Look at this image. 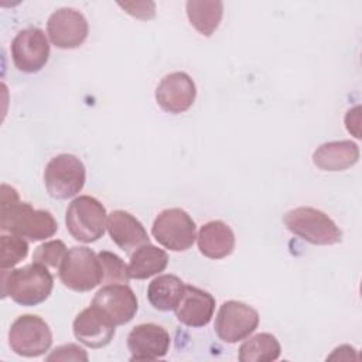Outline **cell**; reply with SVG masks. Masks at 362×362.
<instances>
[{
    "label": "cell",
    "instance_id": "obj_1",
    "mask_svg": "<svg viewBox=\"0 0 362 362\" xmlns=\"http://www.w3.org/2000/svg\"><path fill=\"white\" fill-rule=\"evenodd\" d=\"M0 229L37 242L52 238L58 223L49 211L34 209L28 202H21L16 188L1 184Z\"/></svg>",
    "mask_w": 362,
    "mask_h": 362
},
{
    "label": "cell",
    "instance_id": "obj_2",
    "mask_svg": "<svg viewBox=\"0 0 362 362\" xmlns=\"http://www.w3.org/2000/svg\"><path fill=\"white\" fill-rule=\"evenodd\" d=\"M54 287L48 267L33 262L24 267L1 270V294L14 303L31 307L45 301Z\"/></svg>",
    "mask_w": 362,
    "mask_h": 362
},
{
    "label": "cell",
    "instance_id": "obj_3",
    "mask_svg": "<svg viewBox=\"0 0 362 362\" xmlns=\"http://www.w3.org/2000/svg\"><path fill=\"white\" fill-rule=\"evenodd\" d=\"M286 228L311 245H335L342 240V230L322 211L311 206L290 209L283 216Z\"/></svg>",
    "mask_w": 362,
    "mask_h": 362
},
{
    "label": "cell",
    "instance_id": "obj_4",
    "mask_svg": "<svg viewBox=\"0 0 362 362\" xmlns=\"http://www.w3.org/2000/svg\"><path fill=\"white\" fill-rule=\"evenodd\" d=\"M106 208L93 197L79 195L66 208L65 223L71 236L82 243H92L105 233Z\"/></svg>",
    "mask_w": 362,
    "mask_h": 362
},
{
    "label": "cell",
    "instance_id": "obj_5",
    "mask_svg": "<svg viewBox=\"0 0 362 362\" xmlns=\"http://www.w3.org/2000/svg\"><path fill=\"white\" fill-rule=\"evenodd\" d=\"M86 170L81 158L74 154H59L48 161L44 170V182L49 197L68 199L82 191Z\"/></svg>",
    "mask_w": 362,
    "mask_h": 362
},
{
    "label": "cell",
    "instance_id": "obj_6",
    "mask_svg": "<svg viewBox=\"0 0 362 362\" xmlns=\"http://www.w3.org/2000/svg\"><path fill=\"white\" fill-rule=\"evenodd\" d=\"M58 274L65 287L78 293L90 291L102 281L98 255L86 246L68 249Z\"/></svg>",
    "mask_w": 362,
    "mask_h": 362
},
{
    "label": "cell",
    "instance_id": "obj_7",
    "mask_svg": "<svg viewBox=\"0 0 362 362\" xmlns=\"http://www.w3.org/2000/svg\"><path fill=\"white\" fill-rule=\"evenodd\" d=\"M151 235L163 247L184 252L197 240V226L184 209L167 208L154 219Z\"/></svg>",
    "mask_w": 362,
    "mask_h": 362
},
{
    "label": "cell",
    "instance_id": "obj_8",
    "mask_svg": "<svg viewBox=\"0 0 362 362\" xmlns=\"http://www.w3.org/2000/svg\"><path fill=\"white\" fill-rule=\"evenodd\" d=\"M8 345L20 356L37 358L52 345V332L48 324L38 315H20L10 327Z\"/></svg>",
    "mask_w": 362,
    "mask_h": 362
},
{
    "label": "cell",
    "instance_id": "obj_9",
    "mask_svg": "<svg viewBox=\"0 0 362 362\" xmlns=\"http://www.w3.org/2000/svg\"><path fill=\"white\" fill-rule=\"evenodd\" d=\"M259 325V313L242 301H225L215 318V332L223 342L235 344L246 339Z\"/></svg>",
    "mask_w": 362,
    "mask_h": 362
},
{
    "label": "cell",
    "instance_id": "obj_10",
    "mask_svg": "<svg viewBox=\"0 0 362 362\" xmlns=\"http://www.w3.org/2000/svg\"><path fill=\"white\" fill-rule=\"evenodd\" d=\"M14 66L25 74L41 71L49 58V42L41 28L30 27L17 33L11 41Z\"/></svg>",
    "mask_w": 362,
    "mask_h": 362
},
{
    "label": "cell",
    "instance_id": "obj_11",
    "mask_svg": "<svg viewBox=\"0 0 362 362\" xmlns=\"http://www.w3.org/2000/svg\"><path fill=\"white\" fill-rule=\"evenodd\" d=\"M47 33L57 48L74 49L85 42L89 25L81 11L71 7H62L49 16L47 21Z\"/></svg>",
    "mask_w": 362,
    "mask_h": 362
},
{
    "label": "cell",
    "instance_id": "obj_12",
    "mask_svg": "<svg viewBox=\"0 0 362 362\" xmlns=\"http://www.w3.org/2000/svg\"><path fill=\"white\" fill-rule=\"evenodd\" d=\"M72 329L79 342L96 349L110 344L116 332V324L103 310L90 304L76 315Z\"/></svg>",
    "mask_w": 362,
    "mask_h": 362
},
{
    "label": "cell",
    "instance_id": "obj_13",
    "mask_svg": "<svg viewBox=\"0 0 362 362\" xmlns=\"http://www.w3.org/2000/svg\"><path fill=\"white\" fill-rule=\"evenodd\" d=\"M197 98V86L192 78L185 72H173L165 75L156 89L158 106L173 115L188 110Z\"/></svg>",
    "mask_w": 362,
    "mask_h": 362
},
{
    "label": "cell",
    "instance_id": "obj_14",
    "mask_svg": "<svg viewBox=\"0 0 362 362\" xmlns=\"http://www.w3.org/2000/svg\"><path fill=\"white\" fill-rule=\"evenodd\" d=\"M171 345L170 334L157 324H139L127 335L132 361H154L167 355Z\"/></svg>",
    "mask_w": 362,
    "mask_h": 362
},
{
    "label": "cell",
    "instance_id": "obj_15",
    "mask_svg": "<svg viewBox=\"0 0 362 362\" xmlns=\"http://www.w3.org/2000/svg\"><path fill=\"white\" fill-rule=\"evenodd\" d=\"M92 304L103 310L116 325L132 321L139 308L137 297L127 284H105L95 294Z\"/></svg>",
    "mask_w": 362,
    "mask_h": 362
},
{
    "label": "cell",
    "instance_id": "obj_16",
    "mask_svg": "<svg viewBox=\"0 0 362 362\" xmlns=\"http://www.w3.org/2000/svg\"><path fill=\"white\" fill-rule=\"evenodd\" d=\"M177 320L191 328H201L209 324L215 311V298L208 291L185 284L182 297L177 305Z\"/></svg>",
    "mask_w": 362,
    "mask_h": 362
},
{
    "label": "cell",
    "instance_id": "obj_17",
    "mask_svg": "<svg viewBox=\"0 0 362 362\" xmlns=\"http://www.w3.org/2000/svg\"><path fill=\"white\" fill-rule=\"evenodd\" d=\"M106 228L112 240L126 253L132 255L137 247L150 243L143 223L126 211L117 209L109 214Z\"/></svg>",
    "mask_w": 362,
    "mask_h": 362
},
{
    "label": "cell",
    "instance_id": "obj_18",
    "mask_svg": "<svg viewBox=\"0 0 362 362\" xmlns=\"http://www.w3.org/2000/svg\"><path fill=\"white\" fill-rule=\"evenodd\" d=\"M199 252L208 259H223L235 249V233L223 221H209L197 235Z\"/></svg>",
    "mask_w": 362,
    "mask_h": 362
},
{
    "label": "cell",
    "instance_id": "obj_19",
    "mask_svg": "<svg viewBox=\"0 0 362 362\" xmlns=\"http://www.w3.org/2000/svg\"><path fill=\"white\" fill-rule=\"evenodd\" d=\"M359 160V147L351 140L328 141L313 153V163L322 171H344Z\"/></svg>",
    "mask_w": 362,
    "mask_h": 362
},
{
    "label": "cell",
    "instance_id": "obj_20",
    "mask_svg": "<svg viewBox=\"0 0 362 362\" xmlns=\"http://www.w3.org/2000/svg\"><path fill=\"white\" fill-rule=\"evenodd\" d=\"M168 264V255L165 250L154 246V245H143L137 247L130 255L129 263V276L130 279L144 280L151 276H156Z\"/></svg>",
    "mask_w": 362,
    "mask_h": 362
},
{
    "label": "cell",
    "instance_id": "obj_21",
    "mask_svg": "<svg viewBox=\"0 0 362 362\" xmlns=\"http://www.w3.org/2000/svg\"><path fill=\"white\" fill-rule=\"evenodd\" d=\"M184 281L174 274H161L147 287L148 303L160 311H173L177 308L182 293Z\"/></svg>",
    "mask_w": 362,
    "mask_h": 362
},
{
    "label": "cell",
    "instance_id": "obj_22",
    "mask_svg": "<svg viewBox=\"0 0 362 362\" xmlns=\"http://www.w3.org/2000/svg\"><path fill=\"white\" fill-rule=\"evenodd\" d=\"M185 7L191 25L199 34L211 37L219 27L223 16V3L221 0H189Z\"/></svg>",
    "mask_w": 362,
    "mask_h": 362
},
{
    "label": "cell",
    "instance_id": "obj_23",
    "mask_svg": "<svg viewBox=\"0 0 362 362\" xmlns=\"http://www.w3.org/2000/svg\"><path fill=\"white\" fill-rule=\"evenodd\" d=\"M280 354L281 346L277 338L269 332H260L240 345L238 358L240 362H273Z\"/></svg>",
    "mask_w": 362,
    "mask_h": 362
},
{
    "label": "cell",
    "instance_id": "obj_24",
    "mask_svg": "<svg viewBox=\"0 0 362 362\" xmlns=\"http://www.w3.org/2000/svg\"><path fill=\"white\" fill-rule=\"evenodd\" d=\"M98 260L100 264L102 281L100 284H127L130 280L129 267L124 262L112 252H100L98 253Z\"/></svg>",
    "mask_w": 362,
    "mask_h": 362
},
{
    "label": "cell",
    "instance_id": "obj_25",
    "mask_svg": "<svg viewBox=\"0 0 362 362\" xmlns=\"http://www.w3.org/2000/svg\"><path fill=\"white\" fill-rule=\"evenodd\" d=\"M0 249H1V257H0L1 270L13 269L28 255V243L25 242L24 238L14 233H8V235L3 233L0 236Z\"/></svg>",
    "mask_w": 362,
    "mask_h": 362
},
{
    "label": "cell",
    "instance_id": "obj_26",
    "mask_svg": "<svg viewBox=\"0 0 362 362\" xmlns=\"http://www.w3.org/2000/svg\"><path fill=\"white\" fill-rule=\"evenodd\" d=\"M66 253L68 249L62 240H48L35 249L33 262L44 264L45 267L59 269Z\"/></svg>",
    "mask_w": 362,
    "mask_h": 362
},
{
    "label": "cell",
    "instance_id": "obj_27",
    "mask_svg": "<svg viewBox=\"0 0 362 362\" xmlns=\"http://www.w3.org/2000/svg\"><path fill=\"white\" fill-rule=\"evenodd\" d=\"M48 362L51 361H79V362H88V354L83 348H81L76 344H65L58 348H55L47 358Z\"/></svg>",
    "mask_w": 362,
    "mask_h": 362
},
{
    "label": "cell",
    "instance_id": "obj_28",
    "mask_svg": "<svg viewBox=\"0 0 362 362\" xmlns=\"http://www.w3.org/2000/svg\"><path fill=\"white\" fill-rule=\"evenodd\" d=\"M127 14L140 18V20H151L156 16V4L153 1H129V3H117Z\"/></svg>",
    "mask_w": 362,
    "mask_h": 362
},
{
    "label": "cell",
    "instance_id": "obj_29",
    "mask_svg": "<svg viewBox=\"0 0 362 362\" xmlns=\"http://www.w3.org/2000/svg\"><path fill=\"white\" fill-rule=\"evenodd\" d=\"M361 107L355 106L354 109H349L345 115V126L349 133H352L356 139L361 137L359 126H361Z\"/></svg>",
    "mask_w": 362,
    "mask_h": 362
}]
</instances>
